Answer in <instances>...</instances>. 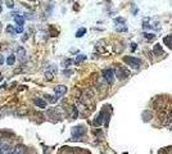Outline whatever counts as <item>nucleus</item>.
Here are the masks:
<instances>
[{"label": "nucleus", "mask_w": 172, "mask_h": 154, "mask_svg": "<svg viewBox=\"0 0 172 154\" xmlns=\"http://www.w3.org/2000/svg\"><path fill=\"white\" fill-rule=\"evenodd\" d=\"M102 76H103V78L108 82V85H112L113 82H114L116 75H114V71L110 70V68H107V70L102 71Z\"/></svg>", "instance_id": "f257e3e1"}, {"label": "nucleus", "mask_w": 172, "mask_h": 154, "mask_svg": "<svg viewBox=\"0 0 172 154\" xmlns=\"http://www.w3.org/2000/svg\"><path fill=\"white\" fill-rule=\"evenodd\" d=\"M123 62L132 68H139L141 64V60L139 59V58H135V57H123Z\"/></svg>", "instance_id": "f03ea898"}, {"label": "nucleus", "mask_w": 172, "mask_h": 154, "mask_svg": "<svg viewBox=\"0 0 172 154\" xmlns=\"http://www.w3.org/2000/svg\"><path fill=\"white\" fill-rule=\"evenodd\" d=\"M114 75H116L117 78L125 80V78H127V77H129V71H127L126 68L118 67V68H116V70H114Z\"/></svg>", "instance_id": "7ed1b4c3"}, {"label": "nucleus", "mask_w": 172, "mask_h": 154, "mask_svg": "<svg viewBox=\"0 0 172 154\" xmlns=\"http://www.w3.org/2000/svg\"><path fill=\"white\" fill-rule=\"evenodd\" d=\"M84 134H85V128L82 127V126H77V127H73V130H72V135H73V137H76V139L81 137Z\"/></svg>", "instance_id": "20e7f679"}, {"label": "nucleus", "mask_w": 172, "mask_h": 154, "mask_svg": "<svg viewBox=\"0 0 172 154\" xmlns=\"http://www.w3.org/2000/svg\"><path fill=\"white\" fill-rule=\"evenodd\" d=\"M12 148H10L9 144H4V143H1V145H0V154H12Z\"/></svg>", "instance_id": "39448f33"}, {"label": "nucleus", "mask_w": 172, "mask_h": 154, "mask_svg": "<svg viewBox=\"0 0 172 154\" xmlns=\"http://www.w3.org/2000/svg\"><path fill=\"white\" fill-rule=\"evenodd\" d=\"M17 57L21 62H24V60H26V50H24V48L19 46L17 49Z\"/></svg>", "instance_id": "423d86ee"}, {"label": "nucleus", "mask_w": 172, "mask_h": 154, "mask_svg": "<svg viewBox=\"0 0 172 154\" xmlns=\"http://www.w3.org/2000/svg\"><path fill=\"white\" fill-rule=\"evenodd\" d=\"M54 93H55L57 95L62 96L63 94H66V93H67V87L63 86V85H59V86H55V87H54Z\"/></svg>", "instance_id": "0eeeda50"}, {"label": "nucleus", "mask_w": 172, "mask_h": 154, "mask_svg": "<svg viewBox=\"0 0 172 154\" xmlns=\"http://www.w3.org/2000/svg\"><path fill=\"white\" fill-rule=\"evenodd\" d=\"M35 105L36 107H39V108H46V100L45 99H41V98H39V99H35Z\"/></svg>", "instance_id": "6e6552de"}, {"label": "nucleus", "mask_w": 172, "mask_h": 154, "mask_svg": "<svg viewBox=\"0 0 172 154\" xmlns=\"http://www.w3.org/2000/svg\"><path fill=\"white\" fill-rule=\"evenodd\" d=\"M24 152H26V148L19 144L17 147H14V149L12 150V154H24Z\"/></svg>", "instance_id": "1a4fd4ad"}, {"label": "nucleus", "mask_w": 172, "mask_h": 154, "mask_svg": "<svg viewBox=\"0 0 172 154\" xmlns=\"http://www.w3.org/2000/svg\"><path fill=\"white\" fill-rule=\"evenodd\" d=\"M103 117H104V112H100V113L98 114V117L95 118V121H94V125L100 126L102 123H103Z\"/></svg>", "instance_id": "9d476101"}, {"label": "nucleus", "mask_w": 172, "mask_h": 154, "mask_svg": "<svg viewBox=\"0 0 172 154\" xmlns=\"http://www.w3.org/2000/svg\"><path fill=\"white\" fill-rule=\"evenodd\" d=\"M14 22L18 24V26H23L24 17H23V16H16V17H14Z\"/></svg>", "instance_id": "9b49d317"}, {"label": "nucleus", "mask_w": 172, "mask_h": 154, "mask_svg": "<svg viewBox=\"0 0 172 154\" xmlns=\"http://www.w3.org/2000/svg\"><path fill=\"white\" fill-rule=\"evenodd\" d=\"M163 43H165L170 49H172V34L168 35V36H166L165 40H163Z\"/></svg>", "instance_id": "f8f14e48"}, {"label": "nucleus", "mask_w": 172, "mask_h": 154, "mask_svg": "<svg viewBox=\"0 0 172 154\" xmlns=\"http://www.w3.org/2000/svg\"><path fill=\"white\" fill-rule=\"evenodd\" d=\"M5 31H7L8 34H10V35H14V34H17V31H16L14 26H12V24H8V26H7V28H5Z\"/></svg>", "instance_id": "ddd939ff"}, {"label": "nucleus", "mask_w": 172, "mask_h": 154, "mask_svg": "<svg viewBox=\"0 0 172 154\" xmlns=\"http://www.w3.org/2000/svg\"><path fill=\"white\" fill-rule=\"evenodd\" d=\"M85 34H86V28L85 27H82V28H80L79 31L76 32V37H82Z\"/></svg>", "instance_id": "4468645a"}, {"label": "nucleus", "mask_w": 172, "mask_h": 154, "mask_svg": "<svg viewBox=\"0 0 172 154\" xmlns=\"http://www.w3.org/2000/svg\"><path fill=\"white\" fill-rule=\"evenodd\" d=\"M14 62H16V57L14 55H9L7 58V64L13 66V64H14Z\"/></svg>", "instance_id": "2eb2a0df"}, {"label": "nucleus", "mask_w": 172, "mask_h": 154, "mask_svg": "<svg viewBox=\"0 0 172 154\" xmlns=\"http://www.w3.org/2000/svg\"><path fill=\"white\" fill-rule=\"evenodd\" d=\"M84 60H86V55H84V54H81V55H79L74 59V63L76 64H79V63H81V62H84Z\"/></svg>", "instance_id": "dca6fc26"}, {"label": "nucleus", "mask_w": 172, "mask_h": 154, "mask_svg": "<svg viewBox=\"0 0 172 154\" xmlns=\"http://www.w3.org/2000/svg\"><path fill=\"white\" fill-rule=\"evenodd\" d=\"M153 51H154V54H162V51H163L162 50V46H160L159 44H157V45L154 46V50Z\"/></svg>", "instance_id": "f3484780"}, {"label": "nucleus", "mask_w": 172, "mask_h": 154, "mask_svg": "<svg viewBox=\"0 0 172 154\" xmlns=\"http://www.w3.org/2000/svg\"><path fill=\"white\" fill-rule=\"evenodd\" d=\"M143 36L146 38V40H154V37H155V35L154 34H143Z\"/></svg>", "instance_id": "a211bd4d"}, {"label": "nucleus", "mask_w": 172, "mask_h": 154, "mask_svg": "<svg viewBox=\"0 0 172 154\" xmlns=\"http://www.w3.org/2000/svg\"><path fill=\"white\" fill-rule=\"evenodd\" d=\"M5 4H7L8 8H14V0H5Z\"/></svg>", "instance_id": "6ab92c4d"}, {"label": "nucleus", "mask_w": 172, "mask_h": 154, "mask_svg": "<svg viewBox=\"0 0 172 154\" xmlns=\"http://www.w3.org/2000/svg\"><path fill=\"white\" fill-rule=\"evenodd\" d=\"M114 22H116V23H122V24H125L126 19L122 18V17H117V18H114Z\"/></svg>", "instance_id": "aec40b11"}, {"label": "nucleus", "mask_w": 172, "mask_h": 154, "mask_svg": "<svg viewBox=\"0 0 172 154\" xmlns=\"http://www.w3.org/2000/svg\"><path fill=\"white\" fill-rule=\"evenodd\" d=\"M23 17H24V19H32V18H34V17H32V14H30V13H24Z\"/></svg>", "instance_id": "412c9836"}, {"label": "nucleus", "mask_w": 172, "mask_h": 154, "mask_svg": "<svg viewBox=\"0 0 172 154\" xmlns=\"http://www.w3.org/2000/svg\"><path fill=\"white\" fill-rule=\"evenodd\" d=\"M16 31H17V34H21V32H23V27L17 26V27H16Z\"/></svg>", "instance_id": "4be33fe9"}, {"label": "nucleus", "mask_w": 172, "mask_h": 154, "mask_svg": "<svg viewBox=\"0 0 172 154\" xmlns=\"http://www.w3.org/2000/svg\"><path fill=\"white\" fill-rule=\"evenodd\" d=\"M45 76H46V78H48L49 81H50V80L53 78V73H51V72H46V73H45Z\"/></svg>", "instance_id": "5701e85b"}, {"label": "nucleus", "mask_w": 172, "mask_h": 154, "mask_svg": "<svg viewBox=\"0 0 172 154\" xmlns=\"http://www.w3.org/2000/svg\"><path fill=\"white\" fill-rule=\"evenodd\" d=\"M117 31L118 32H125V31H127V27H117Z\"/></svg>", "instance_id": "b1692460"}, {"label": "nucleus", "mask_w": 172, "mask_h": 154, "mask_svg": "<svg viewBox=\"0 0 172 154\" xmlns=\"http://www.w3.org/2000/svg\"><path fill=\"white\" fill-rule=\"evenodd\" d=\"M27 38H28V35H27V34H24L23 36H22V41H26Z\"/></svg>", "instance_id": "393cba45"}, {"label": "nucleus", "mask_w": 172, "mask_h": 154, "mask_svg": "<svg viewBox=\"0 0 172 154\" xmlns=\"http://www.w3.org/2000/svg\"><path fill=\"white\" fill-rule=\"evenodd\" d=\"M143 27H144V28H150L152 26H149V24L146 23V22H144V26H143Z\"/></svg>", "instance_id": "a878e982"}, {"label": "nucleus", "mask_w": 172, "mask_h": 154, "mask_svg": "<svg viewBox=\"0 0 172 154\" xmlns=\"http://www.w3.org/2000/svg\"><path fill=\"white\" fill-rule=\"evenodd\" d=\"M0 64H4V57L0 55Z\"/></svg>", "instance_id": "bb28decb"}, {"label": "nucleus", "mask_w": 172, "mask_h": 154, "mask_svg": "<svg viewBox=\"0 0 172 154\" xmlns=\"http://www.w3.org/2000/svg\"><path fill=\"white\" fill-rule=\"evenodd\" d=\"M131 46H132V50H135V49H136V44H135V43H132Z\"/></svg>", "instance_id": "cd10ccee"}, {"label": "nucleus", "mask_w": 172, "mask_h": 154, "mask_svg": "<svg viewBox=\"0 0 172 154\" xmlns=\"http://www.w3.org/2000/svg\"><path fill=\"white\" fill-rule=\"evenodd\" d=\"M0 13H1V1H0Z\"/></svg>", "instance_id": "c85d7f7f"}, {"label": "nucleus", "mask_w": 172, "mask_h": 154, "mask_svg": "<svg viewBox=\"0 0 172 154\" xmlns=\"http://www.w3.org/2000/svg\"><path fill=\"white\" fill-rule=\"evenodd\" d=\"M1 80H3V77H1V75H0V81H1Z\"/></svg>", "instance_id": "c756f323"}, {"label": "nucleus", "mask_w": 172, "mask_h": 154, "mask_svg": "<svg viewBox=\"0 0 172 154\" xmlns=\"http://www.w3.org/2000/svg\"><path fill=\"white\" fill-rule=\"evenodd\" d=\"M170 117H171V118H172V111H171V114H170Z\"/></svg>", "instance_id": "7c9ffc66"}, {"label": "nucleus", "mask_w": 172, "mask_h": 154, "mask_svg": "<svg viewBox=\"0 0 172 154\" xmlns=\"http://www.w3.org/2000/svg\"><path fill=\"white\" fill-rule=\"evenodd\" d=\"M0 31H1V24H0Z\"/></svg>", "instance_id": "2f4dec72"}]
</instances>
